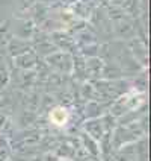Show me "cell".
Listing matches in <instances>:
<instances>
[{"label": "cell", "mask_w": 151, "mask_h": 161, "mask_svg": "<svg viewBox=\"0 0 151 161\" xmlns=\"http://www.w3.org/2000/svg\"><path fill=\"white\" fill-rule=\"evenodd\" d=\"M67 119H68V114H67V111L63 108H56L50 114V120L53 122L54 125H63L67 122Z\"/></svg>", "instance_id": "obj_1"}]
</instances>
